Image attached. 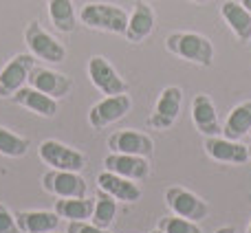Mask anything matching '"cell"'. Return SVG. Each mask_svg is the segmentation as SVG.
I'll return each mask as SVG.
<instances>
[{"instance_id": "15", "label": "cell", "mask_w": 251, "mask_h": 233, "mask_svg": "<svg viewBox=\"0 0 251 233\" xmlns=\"http://www.w3.org/2000/svg\"><path fill=\"white\" fill-rule=\"evenodd\" d=\"M104 169L113 174H119L130 181H146L150 176V163L146 156H132V154H117L110 152L104 159Z\"/></svg>"}, {"instance_id": "25", "label": "cell", "mask_w": 251, "mask_h": 233, "mask_svg": "<svg viewBox=\"0 0 251 233\" xmlns=\"http://www.w3.org/2000/svg\"><path fill=\"white\" fill-rule=\"evenodd\" d=\"M29 139L22 137V134H16L13 130L0 125V154L9 156V159H20L29 152Z\"/></svg>"}, {"instance_id": "23", "label": "cell", "mask_w": 251, "mask_h": 233, "mask_svg": "<svg viewBox=\"0 0 251 233\" xmlns=\"http://www.w3.org/2000/svg\"><path fill=\"white\" fill-rule=\"evenodd\" d=\"M93 207H95V200L91 198H57L53 205V211L60 218L73 222V220H91L93 216Z\"/></svg>"}, {"instance_id": "4", "label": "cell", "mask_w": 251, "mask_h": 233, "mask_svg": "<svg viewBox=\"0 0 251 233\" xmlns=\"http://www.w3.org/2000/svg\"><path fill=\"white\" fill-rule=\"evenodd\" d=\"M38 156L42 163H47L51 169H64V172H82L86 167V156L79 150L64 143L55 141V139H47L40 143Z\"/></svg>"}, {"instance_id": "10", "label": "cell", "mask_w": 251, "mask_h": 233, "mask_svg": "<svg viewBox=\"0 0 251 233\" xmlns=\"http://www.w3.org/2000/svg\"><path fill=\"white\" fill-rule=\"evenodd\" d=\"M31 88L44 93V95L53 97V99H64V97L71 95L73 91V79L64 73H57V70L44 69V66L35 64L33 69L29 70V79H26Z\"/></svg>"}, {"instance_id": "1", "label": "cell", "mask_w": 251, "mask_h": 233, "mask_svg": "<svg viewBox=\"0 0 251 233\" xmlns=\"http://www.w3.org/2000/svg\"><path fill=\"white\" fill-rule=\"evenodd\" d=\"M165 48L172 55L181 57L185 62H192L196 66H207L214 64V44L209 38L194 31H174L165 38Z\"/></svg>"}, {"instance_id": "26", "label": "cell", "mask_w": 251, "mask_h": 233, "mask_svg": "<svg viewBox=\"0 0 251 233\" xmlns=\"http://www.w3.org/2000/svg\"><path fill=\"white\" fill-rule=\"evenodd\" d=\"M159 229L163 233H203L201 227L192 220H185L181 216H168L159 220Z\"/></svg>"}, {"instance_id": "28", "label": "cell", "mask_w": 251, "mask_h": 233, "mask_svg": "<svg viewBox=\"0 0 251 233\" xmlns=\"http://www.w3.org/2000/svg\"><path fill=\"white\" fill-rule=\"evenodd\" d=\"M66 233H108V229H100L88 220H73L66 225Z\"/></svg>"}, {"instance_id": "12", "label": "cell", "mask_w": 251, "mask_h": 233, "mask_svg": "<svg viewBox=\"0 0 251 233\" xmlns=\"http://www.w3.org/2000/svg\"><path fill=\"white\" fill-rule=\"evenodd\" d=\"M108 147L110 152H117V154H132L150 159L152 152H154V141L139 130L124 128L108 137Z\"/></svg>"}, {"instance_id": "7", "label": "cell", "mask_w": 251, "mask_h": 233, "mask_svg": "<svg viewBox=\"0 0 251 233\" xmlns=\"http://www.w3.org/2000/svg\"><path fill=\"white\" fill-rule=\"evenodd\" d=\"M88 77H91L93 86L106 97L128 93L126 79L117 73V69H115L104 55H93L91 60H88Z\"/></svg>"}, {"instance_id": "31", "label": "cell", "mask_w": 251, "mask_h": 233, "mask_svg": "<svg viewBox=\"0 0 251 233\" xmlns=\"http://www.w3.org/2000/svg\"><path fill=\"white\" fill-rule=\"evenodd\" d=\"M192 2H196V4H205V2H209V0H192Z\"/></svg>"}, {"instance_id": "29", "label": "cell", "mask_w": 251, "mask_h": 233, "mask_svg": "<svg viewBox=\"0 0 251 233\" xmlns=\"http://www.w3.org/2000/svg\"><path fill=\"white\" fill-rule=\"evenodd\" d=\"M214 233H236L234 227H221V229H216Z\"/></svg>"}, {"instance_id": "24", "label": "cell", "mask_w": 251, "mask_h": 233, "mask_svg": "<svg viewBox=\"0 0 251 233\" xmlns=\"http://www.w3.org/2000/svg\"><path fill=\"white\" fill-rule=\"evenodd\" d=\"M115 216H117V200L100 189V194L95 198V207H93L91 222L97 225L100 229H110L115 222Z\"/></svg>"}, {"instance_id": "17", "label": "cell", "mask_w": 251, "mask_h": 233, "mask_svg": "<svg viewBox=\"0 0 251 233\" xmlns=\"http://www.w3.org/2000/svg\"><path fill=\"white\" fill-rule=\"evenodd\" d=\"M97 185H100L101 191L110 194L119 203H137L141 198V189H139L137 183L130 181V178L119 176V174L108 172V169H104L97 176Z\"/></svg>"}, {"instance_id": "13", "label": "cell", "mask_w": 251, "mask_h": 233, "mask_svg": "<svg viewBox=\"0 0 251 233\" xmlns=\"http://www.w3.org/2000/svg\"><path fill=\"white\" fill-rule=\"evenodd\" d=\"M205 154L209 159L218 161V163H231V165H243L249 161V150L247 145L238 141H231L227 137H205Z\"/></svg>"}, {"instance_id": "27", "label": "cell", "mask_w": 251, "mask_h": 233, "mask_svg": "<svg viewBox=\"0 0 251 233\" xmlns=\"http://www.w3.org/2000/svg\"><path fill=\"white\" fill-rule=\"evenodd\" d=\"M0 233H22L18 227L16 213H11L4 205H0Z\"/></svg>"}, {"instance_id": "6", "label": "cell", "mask_w": 251, "mask_h": 233, "mask_svg": "<svg viewBox=\"0 0 251 233\" xmlns=\"http://www.w3.org/2000/svg\"><path fill=\"white\" fill-rule=\"evenodd\" d=\"M165 205L170 207V211L174 216H181L185 220L201 222L203 218H207V203L201 200L194 191L185 189V187H168L165 189Z\"/></svg>"}, {"instance_id": "18", "label": "cell", "mask_w": 251, "mask_h": 233, "mask_svg": "<svg viewBox=\"0 0 251 233\" xmlns=\"http://www.w3.org/2000/svg\"><path fill=\"white\" fill-rule=\"evenodd\" d=\"M11 101L22 106V108L31 110L33 115L44 116V119H51V116L57 115V99H53V97L44 95V93L35 91L31 86H22L18 93H13Z\"/></svg>"}, {"instance_id": "20", "label": "cell", "mask_w": 251, "mask_h": 233, "mask_svg": "<svg viewBox=\"0 0 251 233\" xmlns=\"http://www.w3.org/2000/svg\"><path fill=\"white\" fill-rule=\"evenodd\" d=\"M18 227L22 233H51L60 225V216L55 211H18Z\"/></svg>"}, {"instance_id": "3", "label": "cell", "mask_w": 251, "mask_h": 233, "mask_svg": "<svg viewBox=\"0 0 251 233\" xmlns=\"http://www.w3.org/2000/svg\"><path fill=\"white\" fill-rule=\"evenodd\" d=\"M25 44L29 48V53L35 60L49 62V64H60L66 60V48L64 44H60L47 29H42L38 20L26 22L25 26Z\"/></svg>"}, {"instance_id": "22", "label": "cell", "mask_w": 251, "mask_h": 233, "mask_svg": "<svg viewBox=\"0 0 251 233\" xmlns=\"http://www.w3.org/2000/svg\"><path fill=\"white\" fill-rule=\"evenodd\" d=\"M249 132H251V101H243L227 116L225 125H223V137L231 139V141H240Z\"/></svg>"}, {"instance_id": "5", "label": "cell", "mask_w": 251, "mask_h": 233, "mask_svg": "<svg viewBox=\"0 0 251 233\" xmlns=\"http://www.w3.org/2000/svg\"><path fill=\"white\" fill-rule=\"evenodd\" d=\"M35 66V57L31 53H18L13 55L0 70V99H11L13 93L26 86L29 70Z\"/></svg>"}, {"instance_id": "34", "label": "cell", "mask_w": 251, "mask_h": 233, "mask_svg": "<svg viewBox=\"0 0 251 233\" xmlns=\"http://www.w3.org/2000/svg\"><path fill=\"white\" fill-rule=\"evenodd\" d=\"M247 233H251V222H249V229H247Z\"/></svg>"}, {"instance_id": "8", "label": "cell", "mask_w": 251, "mask_h": 233, "mask_svg": "<svg viewBox=\"0 0 251 233\" xmlns=\"http://www.w3.org/2000/svg\"><path fill=\"white\" fill-rule=\"evenodd\" d=\"M181 106H183V91L178 86H165L161 91L159 99L154 104L148 125L154 130H168L176 123L178 115H181Z\"/></svg>"}, {"instance_id": "2", "label": "cell", "mask_w": 251, "mask_h": 233, "mask_svg": "<svg viewBox=\"0 0 251 233\" xmlns=\"http://www.w3.org/2000/svg\"><path fill=\"white\" fill-rule=\"evenodd\" d=\"M79 22L88 29L124 35L128 26V13L126 9L110 2H86L79 9Z\"/></svg>"}, {"instance_id": "19", "label": "cell", "mask_w": 251, "mask_h": 233, "mask_svg": "<svg viewBox=\"0 0 251 233\" xmlns=\"http://www.w3.org/2000/svg\"><path fill=\"white\" fill-rule=\"evenodd\" d=\"M221 16L223 20L229 24L234 35L240 42H249L251 40V11L243 7L238 0H225L221 4Z\"/></svg>"}, {"instance_id": "11", "label": "cell", "mask_w": 251, "mask_h": 233, "mask_svg": "<svg viewBox=\"0 0 251 233\" xmlns=\"http://www.w3.org/2000/svg\"><path fill=\"white\" fill-rule=\"evenodd\" d=\"M130 108H132L130 95H126V93H122V95H108L88 110V123L95 130H104L106 125L124 119L130 113Z\"/></svg>"}, {"instance_id": "30", "label": "cell", "mask_w": 251, "mask_h": 233, "mask_svg": "<svg viewBox=\"0 0 251 233\" xmlns=\"http://www.w3.org/2000/svg\"><path fill=\"white\" fill-rule=\"evenodd\" d=\"M240 2H243V7L247 9V11H251V0H240Z\"/></svg>"}, {"instance_id": "32", "label": "cell", "mask_w": 251, "mask_h": 233, "mask_svg": "<svg viewBox=\"0 0 251 233\" xmlns=\"http://www.w3.org/2000/svg\"><path fill=\"white\" fill-rule=\"evenodd\" d=\"M247 150H249V161H251V145H247Z\"/></svg>"}, {"instance_id": "21", "label": "cell", "mask_w": 251, "mask_h": 233, "mask_svg": "<svg viewBox=\"0 0 251 233\" xmlns=\"http://www.w3.org/2000/svg\"><path fill=\"white\" fill-rule=\"evenodd\" d=\"M51 24L60 33H73L77 29V13H75L73 0H47Z\"/></svg>"}, {"instance_id": "35", "label": "cell", "mask_w": 251, "mask_h": 233, "mask_svg": "<svg viewBox=\"0 0 251 233\" xmlns=\"http://www.w3.org/2000/svg\"><path fill=\"white\" fill-rule=\"evenodd\" d=\"M51 233H53V231H51Z\"/></svg>"}, {"instance_id": "14", "label": "cell", "mask_w": 251, "mask_h": 233, "mask_svg": "<svg viewBox=\"0 0 251 233\" xmlns=\"http://www.w3.org/2000/svg\"><path fill=\"white\" fill-rule=\"evenodd\" d=\"M192 121H194V128L203 137H221L223 134V125L218 121L216 106L205 93H199L192 99Z\"/></svg>"}, {"instance_id": "9", "label": "cell", "mask_w": 251, "mask_h": 233, "mask_svg": "<svg viewBox=\"0 0 251 233\" xmlns=\"http://www.w3.org/2000/svg\"><path fill=\"white\" fill-rule=\"evenodd\" d=\"M42 187L57 198H84L88 185L79 172H64V169H49L42 174Z\"/></svg>"}, {"instance_id": "16", "label": "cell", "mask_w": 251, "mask_h": 233, "mask_svg": "<svg viewBox=\"0 0 251 233\" xmlns=\"http://www.w3.org/2000/svg\"><path fill=\"white\" fill-rule=\"evenodd\" d=\"M156 24V16L152 11V7L148 2H137L132 9V13L128 16V26H126L124 38L132 44L143 42L146 38H150Z\"/></svg>"}, {"instance_id": "33", "label": "cell", "mask_w": 251, "mask_h": 233, "mask_svg": "<svg viewBox=\"0 0 251 233\" xmlns=\"http://www.w3.org/2000/svg\"><path fill=\"white\" fill-rule=\"evenodd\" d=\"M150 233H163V231H161V229H156V231H150Z\"/></svg>"}]
</instances>
